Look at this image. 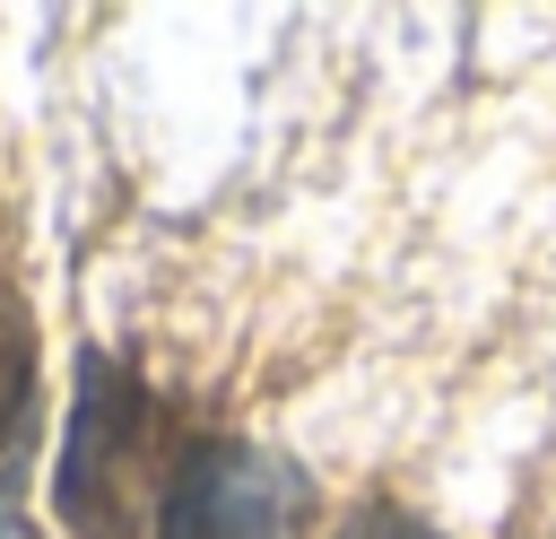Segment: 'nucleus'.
Returning <instances> with one entry per match:
<instances>
[{
	"mask_svg": "<svg viewBox=\"0 0 556 539\" xmlns=\"http://www.w3.org/2000/svg\"><path fill=\"white\" fill-rule=\"evenodd\" d=\"M330 539H443V530H434V522H417L408 504H382V496H365V504H356V513H348Z\"/></svg>",
	"mask_w": 556,
	"mask_h": 539,
	"instance_id": "4",
	"label": "nucleus"
},
{
	"mask_svg": "<svg viewBox=\"0 0 556 539\" xmlns=\"http://www.w3.org/2000/svg\"><path fill=\"white\" fill-rule=\"evenodd\" d=\"M0 539H35V530H17V522H9V513H0Z\"/></svg>",
	"mask_w": 556,
	"mask_h": 539,
	"instance_id": "5",
	"label": "nucleus"
},
{
	"mask_svg": "<svg viewBox=\"0 0 556 539\" xmlns=\"http://www.w3.org/2000/svg\"><path fill=\"white\" fill-rule=\"evenodd\" d=\"M174 478V443H165V409L156 391L87 348L78 356V391H70V426H61V461H52V513L70 539H139L156 530Z\"/></svg>",
	"mask_w": 556,
	"mask_h": 539,
	"instance_id": "1",
	"label": "nucleus"
},
{
	"mask_svg": "<svg viewBox=\"0 0 556 539\" xmlns=\"http://www.w3.org/2000/svg\"><path fill=\"white\" fill-rule=\"evenodd\" d=\"M156 539H313V478L287 452L191 435L174 452Z\"/></svg>",
	"mask_w": 556,
	"mask_h": 539,
	"instance_id": "2",
	"label": "nucleus"
},
{
	"mask_svg": "<svg viewBox=\"0 0 556 539\" xmlns=\"http://www.w3.org/2000/svg\"><path fill=\"white\" fill-rule=\"evenodd\" d=\"M35 435V322L17 296H0V461H17Z\"/></svg>",
	"mask_w": 556,
	"mask_h": 539,
	"instance_id": "3",
	"label": "nucleus"
}]
</instances>
